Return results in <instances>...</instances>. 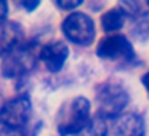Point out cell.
I'll return each instance as SVG.
<instances>
[{"instance_id":"6da1fadb","label":"cell","mask_w":149,"mask_h":136,"mask_svg":"<svg viewBox=\"0 0 149 136\" xmlns=\"http://www.w3.org/2000/svg\"><path fill=\"white\" fill-rule=\"evenodd\" d=\"M90 123V103L87 98H74L63 104L56 117V128L61 136L79 135Z\"/></svg>"},{"instance_id":"7a4b0ae2","label":"cell","mask_w":149,"mask_h":136,"mask_svg":"<svg viewBox=\"0 0 149 136\" xmlns=\"http://www.w3.org/2000/svg\"><path fill=\"white\" fill-rule=\"evenodd\" d=\"M32 104L27 96H16L0 107V126L10 130H23L31 125Z\"/></svg>"},{"instance_id":"3957f363","label":"cell","mask_w":149,"mask_h":136,"mask_svg":"<svg viewBox=\"0 0 149 136\" xmlns=\"http://www.w3.org/2000/svg\"><path fill=\"white\" fill-rule=\"evenodd\" d=\"M36 51L31 43H21L8 55L2 58V75L7 78H16L27 74L36 66Z\"/></svg>"},{"instance_id":"277c9868","label":"cell","mask_w":149,"mask_h":136,"mask_svg":"<svg viewBox=\"0 0 149 136\" xmlns=\"http://www.w3.org/2000/svg\"><path fill=\"white\" fill-rule=\"evenodd\" d=\"M100 114L103 117H116L123 110L128 103V94L119 83L107 82L98 88L96 93Z\"/></svg>"},{"instance_id":"5b68a950","label":"cell","mask_w":149,"mask_h":136,"mask_svg":"<svg viewBox=\"0 0 149 136\" xmlns=\"http://www.w3.org/2000/svg\"><path fill=\"white\" fill-rule=\"evenodd\" d=\"M63 32L77 45H90L95 39V24L85 13L74 11L63 21Z\"/></svg>"},{"instance_id":"8992f818","label":"cell","mask_w":149,"mask_h":136,"mask_svg":"<svg viewBox=\"0 0 149 136\" xmlns=\"http://www.w3.org/2000/svg\"><path fill=\"white\" fill-rule=\"evenodd\" d=\"M96 53L101 58L114 59V61H132L135 58L132 43L123 35H112L103 39L96 48Z\"/></svg>"},{"instance_id":"52a82bcc","label":"cell","mask_w":149,"mask_h":136,"mask_svg":"<svg viewBox=\"0 0 149 136\" xmlns=\"http://www.w3.org/2000/svg\"><path fill=\"white\" fill-rule=\"evenodd\" d=\"M40 59L50 72H58L63 69L69 56V48L64 42H52L40 50Z\"/></svg>"},{"instance_id":"ba28073f","label":"cell","mask_w":149,"mask_h":136,"mask_svg":"<svg viewBox=\"0 0 149 136\" xmlns=\"http://www.w3.org/2000/svg\"><path fill=\"white\" fill-rule=\"evenodd\" d=\"M24 32L19 27V24L15 21H3L0 23V56L5 55L24 43Z\"/></svg>"},{"instance_id":"9c48e42d","label":"cell","mask_w":149,"mask_h":136,"mask_svg":"<svg viewBox=\"0 0 149 136\" xmlns=\"http://www.w3.org/2000/svg\"><path fill=\"white\" fill-rule=\"evenodd\" d=\"M119 136H144V120L138 114H128L119 123Z\"/></svg>"},{"instance_id":"30bf717a","label":"cell","mask_w":149,"mask_h":136,"mask_svg":"<svg viewBox=\"0 0 149 136\" xmlns=\"http://www.w3.org/2000/svg\"><path fill=\"white\" fill-rule=\"evenodd\" d=\"M125 16L127 11L122 7H117L109 10L107 13H104L101 16V24H103V29L106 32H114V31H119L120 27L125 23Z\"/></svg>"},{"instance_id":"8fae6325","label":"cell","mask_w":149,"mask_h":136,"mask_svg":"<svg viewBox=\"0 0 149 136\" xmlns=\"http://www.w3.org/2000/svg\"><path fill=\"white\" fill-rule=\"evenodd\" d=\"M106 135H107L106 123L103 122L101 117H96V119L90 120V123L77 136H106Z\"/></svg>"},{"instance_id":"7c38bea8","label":"cell","mask_w":149,"mask_h":136,"mask_svg":"<svg viewBox=\"0 0 149 136\" xmlns=\"http://www.w3.org/2000/svg\"><path fill=\"white\" fill-rule=\"evenodd\" d=\"M40 130V122L36 125H29L27 128L23 130H10V128H2L0 136H37Z\"/></svg>"},{"instance_id":"4fadbf2b","label":"cell","mask_w":149,"mask_h":136,"mask_svg":"<svg viewBox=\"0 0 149 136\" xmlns=\"http://www.w3.org/2000/svg\"><path fill=\"white\" fill-rule=\"evenodd\" d=\"M56 5L63 10H74L79 5H82V2H56Z\"/></svg>"},{"instance_id":"5bb4252c","label":"cell","mask_w":149,"mask_h":136,"mask_svg":"<svg viewBox=\"0 0 149 136\" xmlns=\"http://www.w3.org/2000/svg\"><path fill=\"white\" fill-rule=\"evenodd\" d=\"M7 13H8L7 2H0V21H3L5 18H7Z\"/></svg>"},{"instance_id":"9a60e30c","label":"cell","mask_w":149,"mask_h":136,"mask_svg":"<svg viewBox=\"0 0 149 136\" xmlns=\"http://www.w3.org/2000/svg\"><path fill=\"white\" fill-rule=\"evenodd\" d=\"M21 7H24L27 11H32V10H36V8L39 7V2H23Z\"/></svg>"},{"instance_id":"2e32d148","label":"cell","mask_w":149,"mask_h":136,"mask_svg":"<svg viewBox=\"0 0 149 136\" xmlns=\"http://www.w3.org/2000/svg\"><path fill=\"white\" fill-rule=\"evenodd\" d=\"M141 82H143V85H144V87L148 88V93H149V72H148L146 75H143Z\"/></svg>"},{"instance_id":"e0dca14e","label":"cell","mask_w":149,"mask_h":136,"mask_svg":"<svg viewBox=\"0 0 149 136\" xmlns=\"http://www.w3.org/2000/svg\"><path fill=\"white\" fill-rule=\"evenodd\" d=\"M148 5H149V2H148Z\"/></svg>"}]
</instances>
